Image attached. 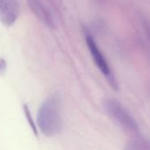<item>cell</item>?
Returning a JSON list of instances; mask_svg holds the SVG:
<instances>
[{
  "label": "cell",
  "mask_w": 150,
  "mask_h": 150,
  "mask_svg": "<svg viewBox=\"0 0 150 150\" xmlns=\"http://www.w3.org/2000/svg\"><path fill=\"white\" fill-rule=\"evenodd\" d=\"M85 40H86V44L88 46L89 51L91 54V57L93 58L97 67L102 72V74L106 77L107 81H109L113 89L117 90L118 89V83H117V81L112 73L111 68H110L105 57L104 56L103 53L100 51L98 46L97 45V43H96L94 38L92 37L91 33L87 30L85 31Z\"/></svg>",
  "instance_id": "3957f363"
},
{
  "label": "cell",
  "mask_w": 150,
  "mask_h": 150,
  "mask_svg": "<svg viewBox=\"0 0 150 150\" xmlns=\"http://www.w3.org/2000/svg\"><path fill=\"white\" fill-rule=\"evenodd\" d=\"M124 150H150L149 142L138 134L127 142Z\"/></svg>",
  "instance_id": "8992f818"
},
{
  "label": "cell",
  "mask_w": 150,
  "mask_h": 150,
  "mask_svg": "<svg viewBox=\"0 0 150 150\" xmlns=\"http://www.w3.org/2000/svg\"><path fill=\"white\" fill-rule=\"evenodd\" d=\"M20 13V4L17 0H0V22L6 27L11 26Z\"/></svg>",
  "instance_id": "5b68a950"
},
{
  "label": "cell",
  "mask_w": 150,
  "mask_h": 150,
  "mask_svg": "<svg viewBox=\"0 0 150 150\" xmlns=\"http://www.w3.org/2000/svg\"><path fill=\"white\" fill-rule=\"evenodd\" d=\"M28 6L36 18L49 28H55L54 14L47 0H27Z\"/></svg>",
  "instance_id": "277c9868"
},
{
  "label": "cell",
  "mask_w": 150,
  "mask_h": 150,
  "mask_svg": "<svg viewBox=\"0 0 150 150\" xmlns=\"http://www.w3.org/2000/svg\"><path fill=\"white\" fill-rule=\"evenodd\" d=\"M37 123L40 131L47 137H54L62 130L61 102L57 95L43 101L38 111Z\"/></svg>",
  "instance_id": "6da1fadb"
},
{
  "label": "cell",
  "mask_w": 150,
  "mask_h": 150,
  "mask_svg": "<svg viewBox=\"0 0 150 150\" xmlns=\"http://www.w3.org/2000/svg\"><path fill=\"white\" fill-rule=\"evenodd\" d=\"M23 111H24V113H25V116L28 121V124L32 129V131L33 132L34 135L36 137H38V129H37V127H36V124L34 123L33 120V117H32V114L29 111V108L27 106V105H23Z\"/></svg>",
  "instance_id": "52a82bcc"
},
{
  "label": "cell",
  "mask_w": 150,
  "mask_h": 150,
  "mask_svg": "<svg viewBox=\"0 0 150 150\" xmlns=\"http://www.w3.org/2000/svg\"><path fill=\"white\" fill-rule=\"evenodd\" d=\"M103 105L106 114L120 127L135 134H139L140 127L137 121L120 101L115 98H107Z\"/></svg>",
  "instance_id": "7a4b0ae2"
},
{
  "label": "cell",
  "mask_w": 150,
  "mask_h": 150,
  "mask_svg": "<svg viewBox=\"0 0 150 150\" xmlns=\"http://www.w3.org/2000/svg\"><path fill=\"white\" fill-rule=\"evenodd\" d=\"M6 62L4 58H0V75H3L6 70Z\"/></svg>",
  "instance_id": "ba28073f"
}]
</instances>
